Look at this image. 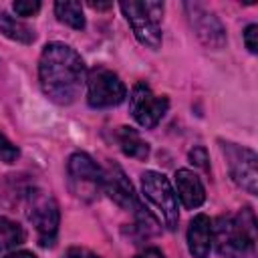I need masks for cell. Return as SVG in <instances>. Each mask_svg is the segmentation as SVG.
I'll return each mask as SVG.
<instances>
[{"label": "cell", "mask_w": 258, "mask_h": 258, "mask_svg": "<svg viewBox=\"0 0 258 258\" xmlns=\"http://www.w3.org/2000/svg\"><path fill=\"white\" fill-rule=\"evenodd\" d=\"M123 16L133 28L135 38L147 48L161 46V16H163V2H121L119 4Z\"/></svg>", "instance_id": "obj_4"}, {"label": "cell", "mask_w": 258, "mask_h": 258, "mask_svg": "<svg viewBox=\"0 0 258 258\" xmlns=\"http://www.w3.org/2000/svg\"><path fill=\"white\" fill-rule=\"evenodd\" d=\"M141 189H143V196L157 208L167 230H175L179 222V210H177V196L169 179L163 173L149 169L141 175Z\"/></svg>", "instance_id": "obj_7"}, {"label": "cell", "mask_w": 258, "mask_h": 258, "mask_svg": "<svg viewBox=\"0 0 258 258\" xmlns=\"http://www.w3.org/2000/svg\"><path fill=\"white\" fill-rule=\"evenodd\" d=\"M133 258H163V252L159 248H145L139 254H135Z\"/></svg>", "instance_id": "obj_23"}, {"label": "cell", "mask_w": 258, "mask_h": 258, "mask_svg": "<svg viewBox=\"0 0 258 258\" xmlns=\"http://www.w3.org/2000/svg\"><path fill=\"white\" fill-rule=\"evenodd\" d=\"M71 191L85 202H93L103 189V169L93 161L91 155L77 151L67 161Z\"/></svg>", "instance_id": "obj_6"}, {"label": "cell", "mask_w": 258, "mask_h": 258, "mask_svg": "<svg viewBox=\"0 0 258 258\" xmlns=\"http://www.w3.org/2000/svg\"><path fill=\"white\" fill-rule=\"evenodd\" d=\"M24 214H26V220L36 230L38 244L44 248L52 246L56 240L58 222H60L56 200L40 187H28L24 191Z\"/></svg>", "instance_id": "obj_3"}, {"label": "cell", "mask_w": 258, "mask_h": 258, "mask_svg": "<svg viewBox=\"0 0 258 258\" xmlns=\"http://www.w3.org/2000/svg\"><path fill=\"white\" fill-rule=\"evenodd\" d=\"M4 258H36L32 252H28V250H18V252H10V254H6Z\"/></svg>", "instance_id": "obj_24"}, {"label": "cell", "mask_w": 258, "mask_h": 258, "mask_svg": "<svg viewBox=\"0 0 258 258\" xmlns=\"http://www.w3.org/2000/svg\"><path fill=\"white\" fill-rule=\"evenodd\" d=\"M222 149L228 159L230 175L232 179L246 189L248 194L258 191V171H256V153L248 147L236 145V143H222Z\"/></svg>", "instance_id": "obj_9"}, {"label": "cell", "mask_w": 258, "mask_h": 258, "mask_svg": "<svg viewBox=\"0 0 258 258\" xmlns=\"http://www.w3.org/2000/svg\"><path fill=\"white\" fill-rule=\"evenodd\" d=\"M0 32L14 40V42H20V44H30L34 40V32L30 26H26L22 20L14 18L10 12L6 10H0Z\"/></svg>", "instance_id": "obj_15"}, {"label": "cell", "mask_w": 258, "mask_h": 258, "mask_svg": "<svg viewBox=\"0 0 258 258\" xmlns=\"http://www.w3.org/2000/svg\"><path fill=\"white\" fill-rule=\"evenodd\" d=\"M254 214L246 208L238 216H220L212 224V244L222 258H244L254 246Z\"/></svg>", "instance_id": "obj_2"}, {"label": "cell", "mask_w": 258, "mask_h": 258, "mask_svg": "<svg viewBox=\"0 0 258 258\" xmlns=\"http://www.w3.org/2000/svg\"><path fill=\"white\" fill-rule=\"evenodd\" d=\"M103 191L123 210L137 208V196H135L133 183L117 163H109L103 169Z\"/></svg>", "instance_id": "obj_11"}, {"label": "cell", "mask_w": 258, "mask_h": 258, "mask_svg": "<svg viewBox=\"0 0 258 258\" xmlns=\"http://www.w3.org/2000/svg\"><path fill=\"white\" fill-rule=\"evenodd\" d=\"M256 36H258V26H256V24H248L246 30H244V44H246V48H248L252 54L258 50Z\"/></svg>", "instance_id": "obj_20"}, {"label": "cell", "mask_w": 258, "mask_h": 258, "mask_svg": "<svg viewBox=\"0 0 258 258\" xmlns=\"http://www.w3.org/2000/svg\"><path fill=\"white\" fill-rule=\"evenodd\" d=\"M189 159H191V163H196L198 167L210 169V165H208V153H206L204 147H194V149L189 151Z\"/></svg>", "instance_id": "obj_21"}, {"label": "cell", "mask_w": 258, "mask_h": 258, "mask_svg": "<svg viewBox=\"0 0 258 258\" xmlns=\"http://www.w3.org/2000/svg\"><path fill=\"white\" fill-rule=\"evenodd\" d=\"M38 81L42 93L56 105H71L83 91L87 69L81 54L64 42L44 44L38 60Z\"/></svg>", "instance_id": "obj_1"}, {"label": "cell", "mask_w": 258, "mask_h": 258, "mask_svg": "<svg viewBox=\"0 0 258 258\" xmlns=\"http://www.w3.org/2000/svg\"><path fill=\"white\" fill-rule=\"evenodd\" d=\"M175 194L183 208L194 210L200 208L206 200V187L202 179L191 169H177L175 171Z\"/></svg>", "instance_id": "obj_12"}, {"label": "cell", "mask_w": 258, "mask_h": 258, "mask_svg": "<svg viewBox=\"0 0 258 258\" xmlns=\"http://www.w3.org/2000/svg\"><path fill=\"white\" fill-rule=\"evenodd\" d=\"M187 248L194 258H208L212 250V220L206 214H198L189 222Z\"/></svg>", "instance_id": "obj_13"}, {"label": "cell", "mask_w": 258, "mask_h": 258, "mask_svg": "<svg viewBox=\"0 0 258 258\" xmlns=\"http://www.w3.org/2000/svg\"><path fill=\"white\" fill-rule=\"evenodd\" d=\"M18 155H20L18 147L12 145V143L0 133V161H4V163H12V161L18 159Z\"/></svg>", "instance_id": "obj_18"}, {"label": "cell", "mask_w": 258, "mask_h": 258, "mask_svg": "<svg viewBox=\"0 0 258 258\" xmlns=\"http://www.w3.org/2000/svg\"><path fill=\"white\" fill-rule=\"evenodd\" d=\"M62 258H101V256H97L95 252H91V250H87V248L73 246V248H69V250L64 252Z\"/></svg>", "instance_id": "obj_22"}, {"label": "cell", "mask_w": 258, "mask_h": 258, "mask_svg": "<svg viewBox=\"0 0 258 258\" xmlns=\"http://www.w3.org/2000/svg\"><path fill=\"white\" fill-rule=\"evenodd\" d=\"M169 109V99L165 95H155L151 91L149 85L145 83H137L131 89L129 95V111L133 115V119L145 127V129H153L163 115Z\"/></svg>", "instance_id": "obj_8"}, {"label": "cell", "mask_w": 258, "mask_h": 258, "mask_svg": "<svg viewBox=\"0 0 258 258\" xmlns=\"http://www.w3.org/2000/svg\"><path fill=\"white\" fill-rule=\"evenodd\" d=\"M54 14L60 22H64L67 26L75 28V30H83L87 26L85 14H83V6L81 2H56L54 4Z\"/></svg>", "instance_id": "obj_17"}, {"label": "cell", "mask_w": 258, "mask_h": 258, "mask_svg": "<svg viewBox=\"0 0 258 258\" xmlns=\"http://www.w3.org/2000/svg\"><path fill=\"white\" fill-rule=\"evenodd\" d=\"M89 6L95 8V10H107V8H111L113 4H111V2H105V4H103V2H89Z\"/></svg>", "instance_id": "obj_25"}, {"label": "cell", "mask_w": 258, "mask_h": 258, "mask_svg": "<svg viewBox=\"0 0 258 258\" xmlns=\"http://www.w3.org/2000/svg\"><path fill=\"white\" fill-rule=\"evenodd\" d=\"M24 240H26L24 228L6 216H0V252L16 248L24 244Z\"/></svg>", "instance_id": "obj_16"}, {"label": "cell", "mask_w": 258, "mask_h": 258, "mask_svg": "<svg viewBox=\"0 0 258 258\" xmlns=\"http://www.w3.org/2000/svg\"><path fill=\"white\" fill-rule=\"evenodd\" d=\"M87 103L93 109H109L117 107L127 97V87L119 79L117 73H113L107 67H93L87 73Z\"/></svg>", "instance_id": "obj_5"}, {"label": "cell", "mask_w": 258, "mask_h": 258, "mask_svg": "<svg viewBox=\"0 0 258 258\" xmlns=\"http://www.w3.org/2000/svg\"><path fill=\"white\" fill-rule=\"evenodd\" d=\"M185 10H187L194 32L208 48L218 50L226 44V30L210 10L202 8L200 4H185Z\"/></svg>", "instance_id": "obj_10"}, {"label": "cell", "mask_w": 258, "mask_h": 258, "mask_svg": "<svg viewBox=\"0 0 258 258\" xmlns=\"http://www.w3.org/2000/svg\"><path fill=\"white\" fill-rule=\"evenodd\" d=\"M12 8L18 16H34L40 10V2L38 0H16Z\"/></svg>", "instance_id": "obj_19"}, {"label": "cell", "mask_w": 258, "mask_h": 258, "mask_svg": "<svg viewBox=\"0 0 258 258\" xmlns=\"http://www.w3.org/2000/svg\"><path fill=\"white\" fill-rule=\"evenodd\" d=\"M115 139L121 147V151L127 155V157H133V159H147L149 155V145L141 139V135L133 129V127H117L115 131Z\"/></svg>", "instance_id": "obj_14"}]
</instances>
